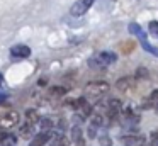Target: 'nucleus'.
I'll list each match as a JSON object with an SVG mask.
<instances>
[{
    "mask_svg": "<svg viewBox=\"0 0 158 146\" xmlns=\"http://www.w3.org/2000/svg\"><path fill=\"white\" fill-rule=\"evenodd\" d=\"M15 143H17V138H15L14 134H5L0 144H4V146H14Z\"/></svg>",
    "mask_w": 158,
    "mask_h": 146,
    "instance_id": "10",
    "label": "nucleus"
},
{
    "mask_svg": "<svg viewBox=\"0 0 158 146\" xmlns=\"http://www.w3.org/2000/svg\"><path fill=\"white\" fill-rule=\"evenodd\" d=\"M31 54V48L26 46V44H15V46L10 48V56L17 58V60H22V58H27Z\"/></svg>",
    "mask_w": 158,
    "mask_h": 146,
    "instance_id": "3",
    "label": "nucleus"
},
{
    "mask_svg": "<svg viewBox=\"0 0 158 146\" xmlns=\"http://www.w3.org/2000/svg\"><path fill=\"white\" fill-rule=\"evenodd\" d=\"M136 77L138 78H148V70H146V68H138Z\"/></svg>",
    "mask_w": 158,
    "mask_h": 146,
    "instance_id": "13",
    "label": "nucleus"
},
{
    "mask_svg": "<svg viewBox=\"0 0 158 146\" xmlns=\"http://www.w3.org/2000/svg\"><path fill=\"white\" fill-rule=\"evenodd\" d=\"M107 90H109V85H107L106 81H92V83H89L85 88L87 94L94 95V97H99V95L106 94Z\"/></svg>",
    "mask_w": 158,
    "mask_h": 146,
    "instance_id": "2",
    "label": "nucleus"
},
{
    "mask_svg": "<svg viewBox=\"0 0 158 146\" xmlns=\"http://www.w3.org/2000/svg\"><path fill=\"white\" fill-rule=\"evenodd\" d=\"M26 115H27V122H31V124H36V122L41 121V117L38 115V112L34 111V109H31V111L26 112Z\"/></svg>",
    "mask_w": 158,
    "mask_h": 146,
    "instance_id": "8",
    "label": "nucleus"
},
{
    "mask_svg": "<svg viewBox=\"0 0 158 146\" xmlns=\"http://www.w3.org/2000/svg\"><path fill=\"white\" fill-rule=\"evenodd\" d=\"M150 29H151V32H153V34H156V36H158V24L156 22H151L150 24Z\"/></svg>",
    "mask_w": 158,
    "mask_h": 146,
    "instance_id": "16",
    "label": "nucleus"
},
{
    "mask_svg": "<svg viewBox=\"0 0 158 146\" xmlns=\"http://www.w3.org/2000/svg\"><path fill=\"white\" fill-rule=\"evenodd\" d=\"M97 61H99L100 65H109V63H114L116 61V54L114 53H100L99 58H97Z\"/></svg>",
    "mask_w": 158,
    "mask_h": 146,
    "instance_id": "6",
    "label": "nucleus"
},
{
    "mask_svg": "<svg viewBox=\"0 0 158 146\" xmlns=\"http://www.w3.org/2000/svg\"><path fill=\"white\" fill-rule=\"evenodd\" d=\"M51 94L53 95H63V94H66V90L63 87H53L51 88Z\"/></svg>",
    "mask_w": 158,
    "mask_h": 146,
    "instance_id": "14",
    "label": "nucleus"
},
{
    "mask_svg": "<svg viewBox=\"0 0 158 146\" xmlns=\"http://www.w3.org/2000/svg\"><path fill=\"white\" fill-rule=\"evenodd\" d=\"M150 98H151V100H156V102H158V90H155V92H151V95H150Z\"/></svg>",
    "mask_w": 158,
    "mask_h": 146,
    "instance_id": "17",
    "label": "nucleus"
},
{
    "mask_svg": "<svg viewBox=\"0 0 158 146\" xmlns=\"http://www.w3.org/2000/svg\"><path fill=\"white\" fill-rule=\"evenodd\" d=\"M49 139H51V132H48V131L39 132V134H36V138L32 139L31 146H44Z\"/></svg>",
    "mask_w": 158,
    "mask_h": 146,
    "instance_id": "5",
    "label": "nucleus"
},
{
    "mask_svg": "<svg viewBox=\"0 0 158 146\" xmlns=\"http://www.w3.org/2000/svg\"><path fill=\"white\" fill-rule=\"evenodd\" d=\"M39 122H41V127H43V129H49V127H53V122L49 121V119H41Z\"/></svg>",
    "mask_w": 158,
    "mask_h": 146,
    "instance_id": "15",
    "label": "nucleus"
},
{
    "mask_svg": "<svg viewBox=\"0 0 158 146\" xmlns=\"http://www.w3.org/2000/svg\"><path fill=\"white\" fill-rule=\"evenodd\" d=\"M131 83H133V81H131V78H121V80H117V83H116V87L119 88V90H127V88L131 87Z\"/></svg>",
    "mask_w": 158,
    "mask_h": 146,
    "instance_id": "7",
    "label": "nucleus"
},
{
    "mask_svg": "<svg viewBox=\"0 0 158 146\" xmlns=\"http://www.w3.org/2000/svg\"><path fill=\"white\" fill-rule=\"evenodd\" d=\"M151 139H153V141H158V132H151Z\"/></svg>",
    "mask_w": 158,
    "mask_h": 146,
    "instance_id": "18",
    "label": "nucleus"
},
{
    "mask_svg": "<svg viewBox=\"0 0 158 146\" xmlns=\"http://www.w3.org/2000/svg\"><path fill=\"white\" fill-rule=\"evenodd\" d=\"M17 122H19V114L15 111H12V112H9L5 117H2L0 126H2V127H12V126L17 124Z\"/></svg>",
    "mask_w": 158,
    "mask_h": 146,
    "instance_id": "4",
    "label": "nucleus"
},
{
    "mask_svg": "<svg viewBox=\"0 0 158 146\" xmlns=\"http://www.w3.org/2000/svg\"><path fill=\"white\" fill-rule=\"evenodd\" d=\"M32 131H34V124H31V122H27V124H24L21 127V134L24 136V138H29V136L32 134Z\"/></svg>",
    "mask_w": 158,
    "mask_h": 146,
    "instance_id": "9",
    "label": "nucleus"
},
{
    "mask_svg": "<svg viewBox=\"0 0 158 146\" xmlns=\"http://www.w3.org/2000/svg\"><path fill=\"white\" fill-rule=\"evenodd\" d=\"M72 139H73L75 143L82 141V131H80V127H73V131H72Z\"/></svg>",
    "mask_w": 158,
    "mask_h": 146,
    "instance_id": "11",
    "label": "nucleus"
},
{
    "mask_svg": "<svg viewBox=\"0 0 158 146\" xmlns=\"http://www.w3.org/2000/svg\"><path fill=\"white\" fill-rule=\"evenodd\" d=\"M2 85H4V77L0 75V87H2Z\"/></svg>",
    "mask_w": 158,
    "mask_h": 146,
    "instance_id": "19",
    "label": "nucleus"
},
{
    "mask_svg": "<svg viewBox=\"0 0 158 146\" xmlns=\"http://www.w3.org/2000/svg\"><path fill=\"white\" fill-rule=\"evenodd\" d=\"M94 2H95V0H78V2H75L72 5L70 12H72V15L80 17V15H83V14H85L87 10L94 5Z\"/></svg>",
    "mask_w": 158,
    "mask_h": 146,
    "instance_id": "1",
    "label": "nucleus"
},
{
    "mask_svg": "<svg viewBox=\"0 0 158 146\" xmlns=\"http://www.w3.org/2000/svg\"><path fill=\"white\" fill-rule=\"evenodd\" d=\"M133 49H134V43H133V41L123 44V53H129V51H133Z\"/></svg>",
    "mask_w": 158,
    "mask_h": 146,
    "instance_id": "12",
    "label": "nucleus"
}]
</instances>
